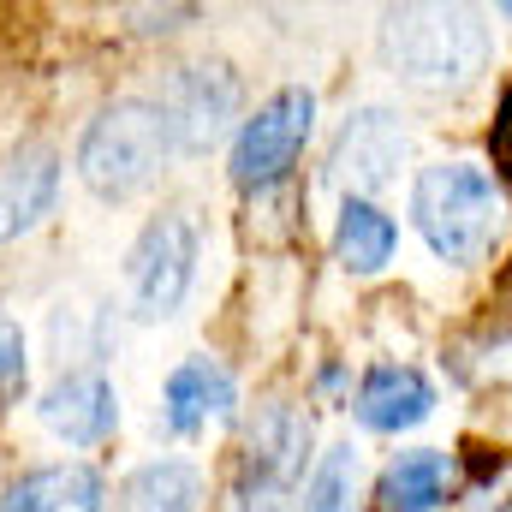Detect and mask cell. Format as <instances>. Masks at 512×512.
<instances>
[{"instance_id":"cell-18","label":"cell","mask_w":512,"mask_h":512,"mask_svg":"<svg viewBox=\"0 0 512 512\" xmlns=\"http://www.w3.org/2000/svg\"><path fill=\"white\" fill-rule=\"evenodd\" d=\"M24 328L18 322H0V399L24 393Z\"/></svg>"},{"instance_id":"cell-7","label":"cell","mask_w":512,"mask_h":512,"mask_svg":"<svg viewBox=\"0 0 512 512\" xmlns=\"http://www.w3.org/2000/svg\"><path fill=\"white\" fill-rule=\"evenodd\" d=\"M411 155V131L393 108H358L346 114V126L334 137V155H328V173L346 185V197H370V191H387L399 179Z\"/></svg>"},{"instance_id":"cell-3","label":"cell","mask_w":512,"mask_h":512,"mask_svg":"<svg viewBox=\"0 0 512 512\" xmlns=\"http://www.w3.org/2000/svg\"><path fill=\"white\" fill-rule=\"evenodd\" d=\"M173 155V131H167V114L155 108V102H143V96H120V102H108L84 137H78V179L96 191V197H131V191H143L155 173H161V161Z\"/></svg>"},{"instance_id":"cell-10","label":"cell","mask_w":512,"mask_h":512,"mask_svg":"<svg viewBox=\"0 0 512 512\" xmlns=\"http://www.w3.org/2000/svg\"><path fill=\"white\" fill-rule=\"evenodd\" d=\"M60 197V155L48 143H24L0 161V245L36 233Z\"/></svg>"},{"instance_id":"cell-8","label":"cell","mask_w":512,"mask_h":512,"mask_svg":"<svg viewBox=\"0 0 512 512\" xmlns=\"http://www.w3.org/2000/svg\"><path fill=\"white\" fill-rule=\"evenodd\" d=\"M167 114V131H173V149H209L221 131L233 126L239 114V78L233 66H179L155 102Z\"/></svg>"},{"instance_id":"cell-21","label":"cell","mask_w":512,"mask_h":512,"mask_svg":"<svg viewBox=\"0 0 512 512\" xmlns=\"http://www.w3.org/2000/svg\"><path fill=\"white\" fill-rule=\"evenodd\" d=\"M507 18H512V6H507Z\"/></svg>"},{"instance_id":"cell-12","label":"cell","mask_w":512,"mask_h":512,"mask_svg":"<svg viewBox=\"0 0 512 512\" xmlns=\"http://www.w3.org/2000/svg\"><path fill=\"white\" fill-rule=\"evenodd\" d=\"M233 399H239V387L227 376V364H215V358H185V364L167 376V387H161V423H167V435H197V429H209L215 417H227Z\"/></svg>"},{"instance_id":"cell-5","label":"cell","mask_w":512,"mask_h":512,"mask_svg":"<svg viewBox=\"0 0 512 512\" xmlns=\"http://www.w3.org/2000/svg\"><path fill=\"white\" fill-rule=\"evenodd\" d=\"M310 131H316V90L310 84L274 90L251 120L239 126V137H233V185H245V191L280 185L298 167Z\"/></svg>"},{"instance_id":"cell-11","label":"cell","mask_w":512,"mask_h":512,"mask_svg":"<svg viewBox=\"0 0 512 512\" xmlns=\"http://www.w3.org/2000/svg\"><path fill=\"white\" fill-rule=\"evenodd\" d=\"M0 512H108V483L84 459L36 465L0 495Z\"/></svg>"},{"instance_id":"cell-9","label":"cell","mask_w":512,"mask_h":512,"mask_svg":"<svg viewBox=\"0 0 512 512\" xmlns=\"http://www.w3.org/2000/svg\"><path fill=\"white\" fill-rule=\"evenodd\" d=\"M48 435H60L66 447H102L120 429V393L102 370H66L60 382L36 399Z\"/></svg>"},{"instance_id":"cell-2","label":"cell","mask_w":512,"mask_h":512,"mask_svg":"<svg viewBox=\"0 0 512 512\" xmlns=\"http://www.w3.org/2000/svg\"><path fill=\"white\" fill-rule=\"evenodd\" d=\"M382 54L405 84L465 90L489 66V24L459 6H399L382 18Z\"/></svg>"},{"instance_id":"cell-4","label":"cell","mask_w":512,"mask_h":512,"mask_svg":"<svg viewBox=\"0 0 512 512\" xmlns=\"http://www.w3.org/2000/svg\"><path fill=\"white\" fill-rule=\"evenodd\" d=\"M304 459H310V417L298 405H262L239 453V477H233V512H280L292 501V489L304 483Z\"/></svg>"},{"instance_id":"cell-16","label":"cell","mask_w":512,"mask_h":512,"mask_svg":"<svg viewBox=\"0 0 512 512\" xmlns=\"http://www.w3.org/2000/svg\"><path fill=\"white\" fill-rule=\"evenodd\" d=\"M197 501H203L197 465H185V459H149V465H137L120 483L114 512H197Z\"/></svg>"},{"instance_id":"cell-13","label":"cell","mask_w":512,"mask_h":512,"mask_svg":"<svg viewBox=\"0 0 512 512\" xmlns=\"http://www.w3.org/2000/svg\"><path fill=\"white\" fill-rule=\"evenodd\" d=\"M358 423L376 429V435H399V429H417L429 411H435V387L417 364H376L364 387H358Z\"/></svg>"},{"instance_id":"cell-17","label":"cell","mask_w":512,"mask_h":512,"mask_svg":"<svg viewBox=\"0 0 512 512\" xmlns=\"http://www.w3.org/2000/svg\"><path fill=\"white\" fill-rule=\"evenodd\" d=\"M358 483H364V465L352 447H328L322 465L310 471L304 495H298V512H358Z\"/></svg>"},{"instance_id":"cell-1","label":"cell","mask_w":512,"mask_h":512,"mask_svg":"<svg viewBox=\"0 0 512 512\" xmlns=\"http://www.w3.org/2000/svg\"><path fill=\"white\" fill-rule=\"evenodd\" d=\"M411 221L423 233V245L453 262L471 268L483 262L489 245L501 239V191L495 173L477 161H435L411 179Z\"/></svg>"},{"instance_id":"cell-14","label":"cell","mask_w":512,"mask_h":512,"mask_svg":"<svg viewBox=\"0 0 512 512\" xmlns=\"http://www.w3.org/2000/svg\"><path fill=\"white\" fill-rule=\"evenodd\" d=\"M399 251V221L370 197H346L334 221V256L346 274H382Z\"/></svg>"},{"instance_id":"cell-15","label":"cell","mask_w":512,"mask_h":512,"mask_svg":"<svg viewBox=\"0 0 512 512\" xmlns=\"http://www.w3.org/2000/svg\"><path fill=\"white\" fill-rule=\"evenodd\" d=\"M447 489H453V459L441 447H411L382 471L376 501L382 512H435L447 501Z\"/></svg>"},{"instance_id":"cell-6","label":"cell","mask_w":512,"mask_h":512,"mask_svg":"<svg viewBox=\"0 0 512 512\" xmlns=\"http://www.w3.org/2000/svg\"><path fill=\"white\" fill-rule=\"evenodd\" d=\"M191 280H197V227H191L185 209H167L131 245V262H126L131 316L137 322H167L185 304Z\"/></svg>"},{"instance_id":"cell-20","label":"cell","mask_w":512,"mask_h":512,"mask_svg":"<svg viewBox=\"0 0 512 512\" xmlns=\"http://www.w3.org/2000/svg\"><path fill=\"white\" fill-rule=\"evenodd\" d=\"M489 512H512V501H501V507H489Z\"/></svg>"},{"instance_id":"cell-19","label":"cell","mask_w":512,"mask_h":512,"mask_svg":"<svg viewBox=\"0 0 512 512\" xmlns=\"http://www.w3.org/2000/svg\"><path fill=\"white\" fill-rule=\"evenodd\" d=\"M489 149H495V167L512 185V90L501 96V114H495V131H489Z\"/></svg>"}]
</instances>
